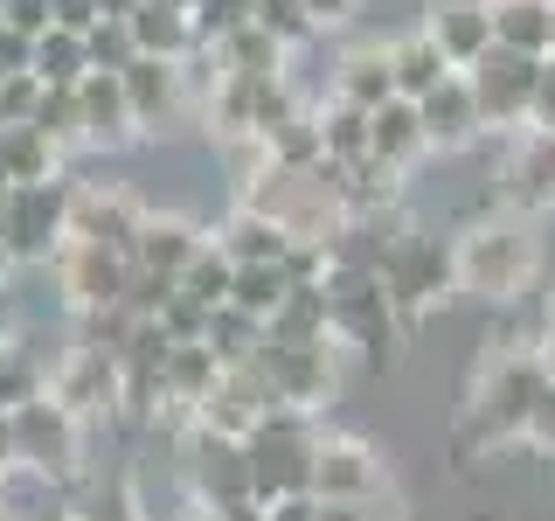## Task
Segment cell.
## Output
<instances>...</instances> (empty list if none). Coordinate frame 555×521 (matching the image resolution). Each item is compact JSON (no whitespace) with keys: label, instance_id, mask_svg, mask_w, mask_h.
Masks as SVG:
<instances>
[{"label":"cell","instance_id":"cell-1","mask_svg":"<svg viewBox=\"0 0 555 521\" xmlns=\"http://www.w3.org/2000/svg\"><path fill=\"white\" fill-rule=\"evenodd\" d=\"M69 237V181L49 174V181H14L0 195V243H8L14 265H49L56 243Z\"/></svg>","mask_w":555,"mask_h":521},{"label":"cell","instance_id":"cell-2","mask_svg":"<svg viewBox=\"0 0 555 521\" xmlns=\"http://www.w3.org/2000/svg\"><path fill=\"white\" fill-rule=\"evenodd\" d=\"M14 459L42 466L49 480H77L83 473V417H69L49 390L14 404Z\"/></svg>","mask_w":555,"mask_h":521},{"label":"cell","instance_id":"cell-3","mask_svg":"<svg viewBox=\"0 0 555 521\" xmlns=\"http://www.w3.org/2000/svg\"><path fill=\"white\" fill-rule=\"evenodd\" d=\"M542 355H500V361H486V382H479V396H473V417H479V431L486 439H514L520 424H528V404H534V390H542Z\"/></svg>","mask_w":555,"mask_h":521},{"label":"cell","instance_id":"cell-4","mask_svg":"<svg viewBox=\"0 0 555 521\" xmlns=\"http://www.w3.org/2000/svg\"><path fill=\"white\" fill-rule=\"evenodd\" d=\"M56 285H63V300L77 306V313H91V306H118L126 300V251H104V243H83V237H63L56 243Z\"/></svg>","mask_w":555,"mask_h":521},{"label":"cell","instance_id":"cell-5","mask_svg":"<svg viewBox=\"0 0 555 521\" xmlns=\"http://www.w3.org/2000/svg\"><path fill=\"white\" fill-rule=\"evenodd\" d=\"M49 396L69 410V417H104V410H118L126 396H118V355H104V347H91V341H77L69 355L49 369Z\"/></svg>","mask_w":555,"mask_h":521},{"label":"cell","instance_id":"cell-6","mask_svg":"<svg viewBox=\"0 0 555 521\" xmlns=\"http://www.w3.org/2000/svg\"><path fill=\"white\" fill-rule=\"evenodd\" d=\"M473 98H479V118L493 112V118H520L528 112V98H534V77H542V56H520V49H500V42H486L473 63Z\"/></svg>","mask_w":555,"mask_h":521},{"label":"cell","instance_id":"cell-7","mask_svg":"<svg viewBox=\"0 0 555 521\" xmlns=\"http://www.w3.org/2000/svg\"><path fill=\"white\" fill-rule=\"evenodd\" d=\"M528 237L520 230H479L473 243L459 251V278L473 292H486V300H507V292L520 285V271H528Z\"/></svg>","mask_w":555,"mask_h":521},{"label":"cell","instance_id":"cell-8","mask_svg":"<svg viewBox=\"0 0 555 521\" xmlns=\"http://www.w3.org/2000/svg\"><path fill=\"white\" fill-rule=\"evenodd\" d=\"M139 208L132 195H118V188H91V181H69V237L83 243H104V251H126L132 230H139Z\"/></svg>","mask_w":555,"mask_h":521},{"label":"cell","instance_id":"cell-9","mask_svg":"<svg viewBox=\"0 0 555 521\" xmlns=\"http://www.w3.org/2000/svg\"><path fill=\"white\" fill-rule=\"evenodd\" d=\"M118 84H126V104H132V126L139 132H160L173 118V104H181V56H139L118 69Z\"/></svg>","mask_w":555,"mask_h":521},{"label":"cell","instance_id":"cell-10","mask_svg":"<svg viewBox=\"0 0 555 521\" xmlns=\"http://www.w3.org/2000/svg\"><path fill=\"white\" fill-rule=\"evenodd\" d=\"M77 112H83V147H126L139 132L118 69H83L77 77Z\"/></svg>","mask_w":555,"mask_h":521},{"label":"cell","instance_id":"cell-11","mask_svg":"<svg viewBox=\"0 0 555 521\" xmlns=\"http://www.w3.org/2000/svg\"><path fill=\"white\" fill-rule=\"evenodd\" d=\"M375 452L354 439H326L312 445V494L320 500H375Z\"/></svg>","mask_w":555,"mask_h":521},{"label":"cell","instance_id":"cell-12","mask_svg":"<svg viewBox=\"0 0 555 521\" xmlns=\"http://www.w3.org/2000/svg\"><path fill=\"white\" fill-rule=\"evenodd\" d=\"M410 104H416V126H424V147H465L473 126H479V98H473L465 77H444L438 91H424Z\"/></svg>","mask_w":555,"mask_h":521},{"label":"cell","instance_id":"cell-13","mask_svg":"<svg viewBox=\"0 0 555 521\" xmlns=\"http://www.w3.org/2000/svg\"><path fill=\"white\" fill-rule=\"evenodd\" d=\"M202 230L195 223H181V216H139V230L126 243V257L132 265H146V271H167V278H181V265L202 251Z\"/></svg>","mask_w":555,"mask_h":521},{"label":"cell","instance_id":"cell-14","mask_svg":"<svg viewBox=\"0 0 555 521\" xmlns=\"http://www.w3.org/2000/svg\"><path fill=\"white\" fill-rule=\"evenodd\" d=\"M493 42L520 56H548L555 49V0H493Z\"/></svg>","mask_w":555,"mask_h":521},{"label":"cell","instance_id":"cell-15","mask_svg":"<svg viewBox=\"0 0 555 521\" xmlns=\"http://www.w3.org/2000/svg\"><path fill=\"white\" fill-rule=\"evenodd\" d=\"M132 42L146 49V56H188V49L202 42L195 22H188V8H173V0H139V8L126 14Z\"/></svg>","mask_w":555,"mask_h":521},{"label":"cell","instance_id":"cell-16","mask_svg":"<svg viewBox=\"0 0 555 521\" xmlns=\"http://www.w3.org/2000/svg\"><path fill=\"white\" fill-rule=\"evenodd\" d=\"M430 42L444 49L451 69H465L486 42H493V14H486L479 0H451V8H438V22H430Z\"/></svg>","mask_w":555,"mask_h":521},{"label":"cell","instance_id":"cell-17","mask_svg":"<svg viewBox=\"0 0 555 521\" xmlns=\"http://www.w3.org/2000/svg\"><path fill=\"white\" fill-rule=\"evenodd\" d=\"M416 147H424V126H416V104H410V98H382L375 112H369V161L396 167V161H410Z\"/></svg>","mask_w":555,"mask_h":521},{"label":"cell","instance_id":"cell-18","mask_svg":"<svg viewBox=\"0 0 555 521\" xmlns=\"http://www.w3.org/2000/svg\"><path fill=\"white\" fill-rule=\"evenodd\" d=\"M216 243H222V257H230V265H271V257H285L292 230L278 216H264V208H250V216H236Z\"/></svg>","mask_w":555,"mask_h":521},{"label":"cell","instance_id":"cell-19","mask_svg":"<svg viewBox=\"0 0 555 521\" xmlns=\"http://www.w3.org/2000/svg\"><path fill=\"white\" fill-rule=\"evenodd\" d=\"M0 174L14 181H49V174H63V147H49L35 126H0Z\"/></svg>","mask_w":555,"mask_h":521},{"label":"cell","instance_id":"cell-20","mask_svg":"<svg viewBox=\"0 0 555 521\" xmlns=\"http://www.w3.org/2000/svg\"><path fill=\"white\" fill-rule=\"evenodd\" d=\"M389 77H396V98H424V91H438L451 77V63H444V49L430 42V35H410V42L389 49Z\"/></svg>","mask_w":555,"mask_h":521},{"label":"cell","instance_id":"cell-21","mask_svg":"<svg viewBox=\"0 0 555 521\" xmlns=\"http://www.w3.org/2000/svg\"><path fill=\"white\" fill-rule=\"evenodd\" d=\"M507 195L528 202V208L555 202V132H534L528 147H520V161L507 167Z\"/></svg>","mask_w":555,"mask_h":521},{"label":"cell","instance_id":"cell-22","mask_svg":"<svg viewBox=\"0 0 555 521\" xmlns=\"http://www.w3.org/2000/svg\"><path fill=\"white\" fill-rule=\"evenodd\" d=\"M285 292H292V278H285V265H278V257H271V265H236V271H230V300H222V306L264 320V313L285 300Z\"/></svg>","mask_w":555,"mask_h":521},{"label":"cell","instance_id":"cell-23","mask_svg":"<svg viewBox=\"0 0 555 521\" xmlns=\"http://www.w3.org/2000/svg\"><path fill=\"white\" fill-rule=\"evenodd\" d=\"M28 69H35L42 84H77L83 69H91V56H83V35H77V28H42V35H35Z\"/></svg>","mask_w":555,"mask_h":521},{"label":"cell","instance_id":"cell-24","mask_svg":"<svg viewBox=\"0 0 555 521\" xmlns=\"http://www.w3.org/2000/svg\"><path fill=\"white\" fill-rule=\"evenodd\" d=\"M312 132H320V153H326V161H340V167L347 161H369V112H361V104L340 98Z\"/></svg>","mask_w":555,"mask_h":521},{"label":"cell","instance_id":"cell-25","mask_svg":"<svg viewBox=\"0 0 555 521\" xmlns=\"http://www.w3.org/2000/svg\"><path fill=\"white\" fill-rule=\"evenodd\" d=\"M49 390V361L35 355V347H22V341H0V404H28V396H42Z\"/></svg>","mask_w":555,"mask_h":521},{"label":"cell","instance_id":"cell-26","mask_svg":"<svg viewBox=\"0 0 555 521\" xmlns=\"http://www.w3.org/2000/svg\"><path fill=\"white\" fill-rule=\"evenodd\" d=\"M340 98L361 104V112H375L382 98H396L389 56H382V49H361V56H347V69H340Z\"/></svg>","mask_w":555,"mask_h":521},{"label":"cell","instance_id":"cell-27","mask_svg":"<svg viewBox=\"0 0 555 521\" xmlns=\"http://www.w3.org/2000/svg\"><path fill=\"white\" fill-rule=\"evenodd\" d=\"M230 271H236V265L222 257V243H202V251L181 265V278H173V285H181L188 300H202V306H222V300H230Z\"/></svg>","mask_w":555,"mask_h":521},{"label":"cell","instance_id":"cell-28","mask_svg":"<svg viewBox=\"0 0 555 521\" xmlns=\"http://www.w3.org/2000/svg\"><path fill=\"white\" fill-rule=\"evenodd\" d=\"M83 56H91V69H126L139 56V42H132V28H126V14H98L91 28H83Z\"/></svg>","mask_w":555,"mask_h":521},{"label":"cell","instance_id":"cell-29","mask_svg":"<svg viewBox=\"0 0 555 521\" xmlns=\"http://www.w3.org/2000/svg\"><path fill=\"white\" fill-rule=\"evenodd\" d=\"M250 22L264 28V35H278L285 49L312 35V14H306V0H250Z\"/></svg>","mask_w":555,"mask_h":521},{"label":"cell","instance_id":"cell-30","mask_svg":"<svg viewBox=\"0 0 555 521\" xmlns=\"http://www.w3.org/2000/svg\"><path fill=\"white\" fill-rule=\"evenodd\" d=\"M35 98H42V77H35V69H0V126H28Z\"/></svg>","mask_w":555,"mask_h":521},{"label":"cell","instance_id":"cell-31","mask_svg":"<svg viewBox=\"0 0 555 521\" xmlns=\"http://www.w3.org/2000/svg\"><path fill=\"white\" fill-rule=\"evenodd\" d=\"M188 22H195V35L208 42V35H230V28L250 22V0H195V8H188Z\"/></svg>","mask_w":555,"mask_h":521},{"label":"cell","instance_id":"cell-32","mask_svg":"<svg viewBox=\"0 0 555 521\" xmlns=\"http://www.w3.org/2000/svg\"><path fill=\"white\" fill-rule=\"evenodd\" d=\"M528 439H542L548 452H555V382H542V390H534V404H528Z\"/></svg>","mask_w":555,"mask_h":521},{"label":"cell","instance_id":"cell-33","mask_svg":"<svg viewBox=\"0 0 555 521\" xmlns=\"http://www.w3.org/2000/svg\"><path fill=\"white\" fill-rule=\"evenodd\" d=\"M0 22L22 28V35H42L49 28V0H0Z\"/></svg>","mask_w":555,"mask_h":521},{"label":"cell","instance_id":"cell-34","mask_svg":"<svg viewBox=\"0 0 555 521\" xmlns=\"http://www.w3.org/2000/svg\"><path fill=\"white\" fill-rule=\"evenodd\" d=\"M98 22V0H49V28H91Z\"/></svg>","mask_w":555,"mask_h":521},{"label":"cell","instance_id":"cell-35","mask_svg":"<svg viewBox=\"0 0 555 521\" xmlns=\"http://www.w3.org/2000/svg\"><path fill=\"white\" fill-rule=\"evenodd\" d=\"M528 112H534V126L542 132H555V63L534 77V98H528Z\"/></svg>","mask_w":555,"mask_h":521},{"label":"cell","instance_id":"cell-36","mask_svg":"<svg viewBox=\"0 0 555 521\" xmlns=\"http://www.w3.org/2000/svg\"><path fill=\"white\" fill-rule=\"evenodd\" d=\"M28 56H35V35L0 22V69H28Z\"/></svg>","mask_w":555,"mask_h":521},{"label":"cell","instance_id":"cell-37","mask_svg":"<svg viewBox=\"0 0 555 521\" xmlns=\"http://www.w3.org/2000/svg\"><path fill=\"white\" fill-rule=\"evenodd\" d=\"M347 8H354V0H306L312 28H320V22H347Z\"/></svg>","mask_w":555,"mask_h":521},{"label":"cell","instance_id":"cell-38","mask_svg":"<svg viewBox=\"0 0 555 521\" xmlns=\"http://www.w3.org/2000/svg\"><path fill=\"white\" fill-rule=\"evenodd\" d=\"M8 459H14V410L0 404V466H8Z\"/></svg>","mask_w":555,"mask_h":521},{"label":"cell","instance_id":"cell-39","mask_svg":"<svg viewBox=\"0 0 555 521\" xmlns=\"http://www.w3.org/2000/svg\"><path fill=\"white\" fill-rule=\"evenodd\" d=\"M14 271H22V265H14V257H8V243H0V285H8Z\"/></svg>","mask_w":555,"mask_h":521},{"label":"cell","instance_id":"cell-40","mask_svg":"<svg viewBox=\"0 0 555 521\" xmlns=\"http://www.w3.org/2000/svg\"><path fill=\"white\" fill-rule=\"evenodd\" d=\"M542 376L555 382V334H548V347H542Z\"/></svg>","mask_w":555,"mask_h":521},{"label":"cell","instance_id":"cell-41","mask_svg":"<svg viewBox=\"0 0 555 521\" xmlns=\"http://www.w3.org/2000/svg\"><path fill=\"white\" fill-rule=\"evenodd\" d=\"M14 334V320H8V292H0V341H8Z\"/></svg>","mask_w":555,"mask_h":521},{"label":"cell","instance_id":"cell-42","mask_svg":"<svg viewBox=\"0 0 555 521\" xmlns=\"http://www.w3.org/2000/svg\"><path fill=\"white\" fill-rule=\"evenodd\" d=\"M0 521H8V514H0Z\"/></svg>","mask_w":555,"mask_h":521},{"label":"cell","instance_id":"cell-43","mask_svg":"<svg viewBox=\"0 0 555 521\" xmlns=\"http://www.w3.org/2000/svg\"><path fill=\"white\" fill-rule=\"evenodd\" d=\"M369 521H375V514H369Z\"/></svg>","mask_w":555,"mask_h":521}]
</instances>
